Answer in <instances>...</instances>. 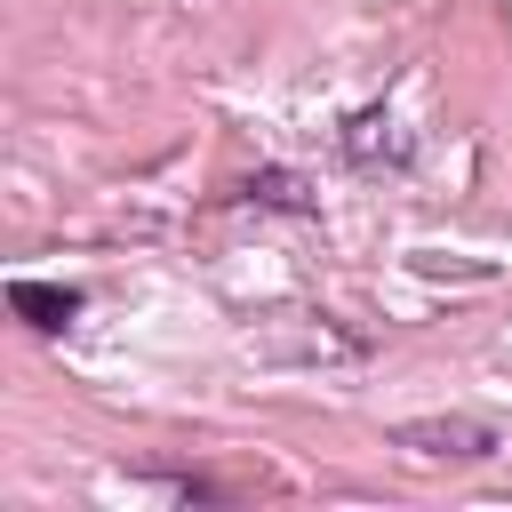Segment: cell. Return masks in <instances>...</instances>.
I'll return each instance as SVG.
<instances>
[{
	"label": "cell",
	"mask_w": 512,
	"mask_h": 512,
	"mask_svg": "<svg viewBox=\"0 0 512 512\" xmlns=\"http://www.w3.org/2000/svg\"><path fill=\"white\" fill-rule=\"evenodd\" d=\"M392 448L432 456V464H480V456H496V424L488 416H408V424H392Z\"/></svg>",
	"instance_id": "cell-1"
},
{
	"label": "cell",
	"mask_w": 512,
	"mask_h": 512,
	"mask_svg": "<svg viewBox=\"0 0 512 512\" xmlns=\"http://www.w3.org/2000/svg\"><path fill=\"white\" fill-rule=\"evenodd\" d=\"M336 144H344V160H352L360 176H376V168H408V152H416V136H408V128H400V120H392L384 104H368V112H352Z\"/></svg>",
	"instance_id": "cell-2"
},
{
	"label": "cell",
	"mask_w": 512,
	"mask_h": 512,
	"mask_svg": "<svg viewBox=\"0 0 512 512\" xmlns=\"http://www.w3.org/2000/svg\"><path fill=\"white\" fill-rule=\"evenodd\" d=\"M80 288L72 280H8V312L24 320V328H40V336H56V328H72L80 320Z\"/></svg>",
	"instance_id": "cell-3"
},
{
	"label": "cell",
	"mask_w": 512,
	"mask_h": 512,
	"mask_svg": "<svg viewBox=\"0 0 512 512\" xmlns=\"http://www.w3.org/2000/svg\"><path fill=\"white\" fill-rule=\"evenodd\" d=\"M248 200H264V208H288V216H312V200H304V184H296L288 168H264V176H248Z\"/></svg>",
	"instance_id": "cell-4"
}]
</instances>
